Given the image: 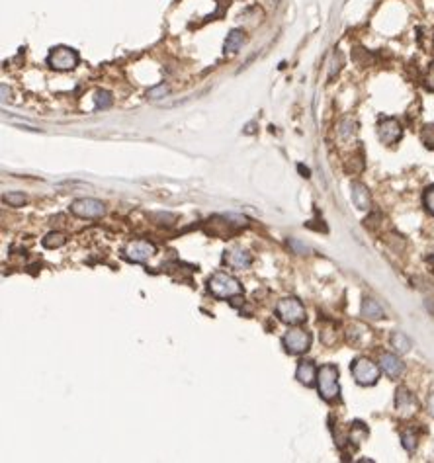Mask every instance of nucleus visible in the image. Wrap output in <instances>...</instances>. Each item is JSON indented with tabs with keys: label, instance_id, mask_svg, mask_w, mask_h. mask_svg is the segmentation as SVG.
I'll list each match as a JSON object with an SVG mask.
<instances>
[{
	"label": "nucleus",
	"instance_id": "nucleus-22",
	"mask_svg": "<svg viewBox=\"0 0 434 463\" xmlns=\"http://www.w3.org/2000/svg\"><path fill=\"white\" fill-rule=\"evenodd\" d=\"M166 94H168V86H166L164 82L157 84V86H153V88H149V92H147L149 100H161V98H164Z\"/></svg>",
	"mask_w": 434,
	"mask_h": 463
},
{
	"label": "nucleus",
	"instance_id": "nucleus-3",
	"mask_svg": "<svg viewBox=\"0 0 434 463\" xmlns=\"http://www.w3.org/2000/svg\"><path fill=\"white\" fill-rule=\"evenodd\" d=\"M78 61H80L78 53L67 45H57L51 49V53L47 55V65L53 71H72V69H76Z\"/></svg>",
	"mask_w": 434,
	"mask_h": 463
},
{
	"label": "nucleus",
	"instance_id": "nucleus-9",
	"mask_svg": "<svg viewBox=\"0 0 434 463\" xmlns=\"http://www.w3.org/2000/svg\"><path fill=\"white\" fill-rule=\"evenodd\" d=\"M378 135H380L381 143L395 145L403 137L401 124H399L395 118H383V120H380V125H378Z\"/></svg>",
	"mask_w": 434,
	"mask_h": 463
},
{
	"label": "nucleus",
	"instance_id": "nucleus-2",
	"mask_svg": "<svg viewBox=\"0 0 434 463\" xmlns=\"http://www.w3.org/2000/svg\"><path fill=\"white\" fill-rule=\"evenodd\" d=\"M317 389L325 401L339 399L341 385H339V368L337 366H333V364L321 366V370L317 372Z\"/></svg>",
	"mask_w": 434,
	"mask_h": 463
},
{
	"label": "nucleus",
	"instance_id": "nucleus-26",
	"mask_svg": "<svg viewBox=\"0 0 434 463\" xmlns=\"http://www.w3.org/2000/svg\"><path fill=\"white\" fill-rule=\"evenodd\" d=\"M403 445H405V449H407V451H413V449L416 447V436L413 434V432L403 434Z\"/></svg>",
	"mask_w": 434,
	"mask_h": 463
},
{
	"label": "nucleus",
	"instance_id": "nucleus-8",
	"mask_svg": "<svg viewBox=\"0 0 434 463\" xmlns=\"http://www.w3.org/2000/svg\"><path fill=\"white\" fill-rule=\"evenodd\" d=\"M157 252V247L149 241H131L127 243V247L124 249V254H126L127 260L131 262H147L153 254Z\"/></svg>",
	"mask_w": 434,
	"mask_h": 463
},
{
	"label": "nucleus",
	"instance_id": "nucleus-20",
	"mask_svg": "<svg viewBox=\"0 0 434 463\" xmlns=\"http://www.w3.org/2000/svg\"><path fill=\"white\" fill-rule=\"evenodd\" d=\"M420 139H422V143H424V147L426 149H432L434 151V124H428L422 127V131H420Z\"/></svg>",
	"mask_w": 434,
	"mask_h": 463
},
{
	"label": "nucleus",
	"instance_id": "nucleus-10",
	"mask_svg": "<svg viewBox=\"0 0 434 463\" xmlns=\"http://www.w3.org/2000/svg\"><path fill=\"white\" fill-rule=\"evenodd\" d=\"M223 262L229 268H235V270H245L253 264V256L243 250L241 247H235V249L227 250L225 256H223Z\"/></svg>",
	"mask_w": 434,
	"mask_h": 463
},
{
	"label": "nucleus",
	"instance_id": "nucleus-5",
	"mask_svg": "<svg viewBox=\"0 0 434 463\" xmlns=\"http://www.w3.org/2000/svg\"><path fill=\"white\" fill-rule=\"evenodd\" d=\"M352 375H354L356 383H360V385H366V387L376 385L380 379V368L368 358H358L352 364Z\"/></svg>",
	"mask_w": 434,
	"mask_h": 463
},
{
	"label": "nucleus",
	"instance_id": "nucleus-19",
	"mask_svg": "<svg viewBox=\"0 0 434 463\" xmlns=\"http://www.w3.org/2000/svg\"><path fill=\"white\" fill-rule=\"evenodd\" d=\"M112 102H114V98H112V94L108 90H98L96 96H94V104H96L98 109H108L112 106Z\"/></svg>",
	"mask_w": 434,
	"mask_h": 463
},
{
	"label": "nucleus",
	"instance_id": "nucleus-25",
	"mask_svg": "<svg viewBox=\"0 0 434 463\" xmlns=\"http://www.w3.org/2000/svg\"><path fill=\"white\" fill-rule=\"evenodd\" d=\"M151 219H155L159 225H172L174 223L172 213H151Z\"/></svg>",
	"mask_w": 434,
	"mask_h": 463
},
{
	"label": "nucleus",
	"instance_id": "nucleus-7",
	"mask_svg": "<svg viewBox=\"0 0 434 463\" xmlns=\"http://www.w3.org/2000/svg\"><path fill=\"white\" fill-rule=\"evenodd\" d=\"M71 211L80 219H98L104 215V203L94 197H80L71 203Z\"/></svg>",
	"mask_w": 434,
	"mask_h": 463
},
{
	"label": "nucleus",
	"instance_id": "nucleus-6",
	"mask_svg": "<svg viewBox=\"0 0 434 463\" xmlns=\"http://www.w3.org/2000/svg\"><path fill=\"white\" fill-rule=\"evenodd\" d=\"M282 342H284V348H286L288 354L297 356V354H303V352L309 350V346H311V334H309L307 330H303V328H291V330H288L284 334Z\"/></svg>",
	"mask_w": 434,
	"mask_h": 463
},
{
	"label": "nucleus",
	"instance_id": "nucleus-27",
	"mask_svg": "<svg viewBox=\"0 0 434 463\" xmlns=\"http://www.w3.org/2000/svg\"><path fill=\"white\" fill-rule=\"evenodd\" d=\"M341 69V53L333 55V61H331V69H329V78H335V74Z\"/></svg>",
	"mask_w": 434,
	"mask_h": 463
},
{
	"label": "nucleus",
	"instance_id": "nucleus-12",
	"mask_svg": "<svg viewBox=\"0 0 434 463\" xmlns=\"http://www.w3.org/2000/svg\"><path fill=\"white\" fill-rule=\"evenodd\" d=\"M317 372H319V370H315L313 362H309V360H303V362H299V364H297V370H295V379H297L301 385H305V387H311V385L317 381Z\"/></svg>",
	"mask_w": 434,
	"mask_h": 463
},
{
	"label": "nucleus",
	"instance_id": "nucleus-24",
	"mask_svg": "<svg viewBox=\"0 0 434 463\" xmlns=\"http://www.w3.org/2000/svg\"><path fill=\"white\" fill-rule=\"evenodd\" d=\"M354 127H356V124L352 122V120H344L343 124L339 125V133H341V137H350L352 133H354Z\"/></svg>",
	"mask_w": 434,
	"mask_h": 463
},
{
	"label": "nucleus",
	"instance_id": "nucleus-23",
	"mask_svg": "<svg viewBox=\"0 0 434 463\" xmlns=\"http://www.w3.org/2000/svg\"><path fill=\"white\" fill-rule=\"evenodd\" d=\"M422 201H424L426 211L430 215H434V186L426 188V192H424V196H422Z\"/></svg>",
	"mask_w": 434,
	"mask_h": 463
},
{
	"label": "nucleus",
	"instance_id": "nucleus-30",
	"mask_svg": "<svg viewBox=\"0 0 434 463\" xmlns=\"http://www.w3.org/2000/svg\"><path fill=\"white\" fill-rule=\"evenodd\" d=\"M428 410H430V414L434 416V393L428 397Z\"/></svg>",
	"mask_w": 434,
	"mask_h": 463
},
{
	"label": "nucleus",
	"instance_id": "nucleus-11",
	"mask_svg": "<svg viewBox=\"0 0 434 463\" xmlns=\"http://www.w3.org/2000/svg\"><path fill=\"white\" fill-rule=\"evenodd\" d=\"M395 409H397L399 414H403V416H407V414H413V412L416 410L415 397H413L411 393L407 391V389L399 387L397 393H395Z\"/></svg>",
	"mask_w": 434,
	"mask_h": 463
},
{
	"label": "nucleus",
	"instance_id": "nucleus-13",
	"mask_svg": "<svg viewBox=\"0 0 434 463\" xmlns=\"http://www.w3.org/2000/svg\"><path fill=\"white\" fill-rule=\"evenodd\" d=\"M380 368L385 372V374L389 375L391 379H395V377H399V375L403 374V370H405V366H403V362L399 360L395 354H381L380 358Z\"/></svg>",
	"mask_w": 434,
	"mask_h": 463
},
{
	"label": "nucleus",
	"instance_id": "nucleus-1",
	"mask_svg": "<svg viewBox=\"0 0 434 463\" xmlns=\"http://www.w3.org/2000/svg\"><path fill=\"white\" fill-rule=\"evenodd\" d=\"M207 289L209 293L217 297V299H227V297H235L241 295L243 287L239 284V280H235L231 274L227 272H215L209 280H207Z\"/></svg>",
	"mask_w": 434,
	"mask_h": 463
},
{
	"label": "nucleus",
	"instance_id": "nucleus-29",
	"mask_svg": "<svg viewBox=\"0 0 434 463\" xmlns=\"http://www.w3.org/2000/svg\"><path fill=\"white\" fill-rule=\"evenodd\" d=\"M424 86H426V90L434 92V67L428 71V74L424 76Z\"/></svg>",
	"mask_w": 434,
	"mask_h": 463
},
{
	"label": "nucleus",
	"instance_id": "nucleus-14",
	"mask_svg": "<svg viewBox=\"0 0 434 463\" xmlns=\"http://www.w3.org/2000/svg\"><path fill=\"white\" fill-rule=\"evenodd\" d=\"M350 190H352V201H354V205L358 209H362V211H368L372 207V196H370L368 188L364 184H360V182H354Z\"/></svg>",
	"mask_w": 434,
	"mask_h": 463
},
{
	"label": "nucleus",
	"instance_id": "nucleus-17",
	"mask_svg": "<svg viewBox=\"0 0 434 463\" xmlns=\"http://www.w3.org/2000/svg\"><path fill=\"white\" fill-rule=\"evenodd\" d=\"M391 346H393L397 352L405 354V352L411 350V340L407 338L403 332H393V334H391Z\"/></svg>",
	"mask_w": 434,
	"mask_h": 463
},
{
	"label": "nucleus",
	"instance_id": "nucleus-15",
	"mask_svg": "<svg viewBox=\"0 0 434 463\" xmlns=\"http://www.w3.org/2000/svg\"><path fill=\"white\" fill-rule=\"evenodd\" d=\"M362 317H366V319H374V321H378V319H383L385 317V313H383V309H381V305L376 299H370V297H366L364 301H362V309H360Z\"/></svg>",
	"mask_w": 434,
	"mask_h": 463
},
{
	"label": "nucleus",
	"instance_id": "nucleus-31",
	"mask_svg": "<svg viewBox=\"0 0 434 463\" xmlns=\"http://www.w3.org/2000/svg\"><path fill=\"white\" fill-rule=\"evenodd\" d=\"M0 88H2V100H4V102H6V84H2V86H0Z\"/></svg>",
	"mask_w": 434,
	"mask_h": 463
},
{
	"label": "nucleus",
	"instance_id": "nucleus-21",
	"mask_svg": "<svg viewBox=\"0 0 434 463\" xmlns=\"http://www.w3.org/2000/svg\"><path fill=\"white\" fill-rule=\"evenodd\" d=\"M4 201L10 203L12 207H22V205L26 203V196H24L22 192H8V194L4 196Z\"/></svg>",
	"mask_w": 434,
	"mask_h": 463
},
{
	"label": "nucleus",
	"instance_id": "nucleus-28",
	"mask_svg": "<svg viewBox=\"0 0 434 463\" xmlns=\"http://www.w3.org/2000/svg\"><path fill=\"white\" fill-rule=\"evenodd\" d=\"M289 247L295 250V252H299V254H305V252L309 250L305 245H301V243H299V241H295V239H289Z\"/></svg>",
	"mask_w": 434,
	"mask_h": 463
},
{
	"label": "nucleus",
	"instance_id": "nucleus-16",
	"mask_svg": "<svg viewBox=\"0 0 434 463\" xmlns=\"http://www.w3.org/2000/svg\"><path fill=\"white\" fill-rule=\"evenodd\" d=\"M243 43H245V32L243 30H231L227 39H225L223 49H225V53L233 55L243 47Z\"/></svg>",
	"mask_w": 434,
	"mask_h": 463
},
{
	"label": "nucleus",
	"instance_id": "nucleus-4",
	"mask_svg": "<svg viewBox=\"0 0 434 463\" xmlns=\"http://www.w3.org/2000/svg\"><path fill=\"white\" fill-rule=\"evenodd\" d=\"M276 315L280 317V321L286 322V324H299V322L305 321V307L295 297H286V299L278 301Z\"/></svg>",
	"mask_w": 434,
	"mask_h": 463
},
{
	"label": "nucleus",
	"instance_id": "nucleus-18",
	"mask_svg": "<svg viewBox=\"0 0 434 463\" xmlns=\"http://www.w3.org/2000/svg\"><path fill=\"white\" fill-rule=\"evenodd\" d=\"M67 243V239H65V235H61V233H49V235H45V239H43V247L45 249H59V247H63Z\"/></svg>",
	"mask_w": 434,
	"mask_h": 463
}]
</instances>
